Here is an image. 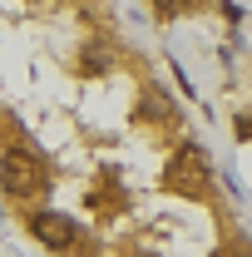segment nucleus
<instances>
[{"label":"nucleus","instance_id":"obj_1","mask_svg":"<svg viewBox=\"0 0 252 257\" xmlns=\"http://www.w3.org/2000/svg\"><path fill=\"white\" fill-rule=\"evenodd\" d=\"M35 232H40V237H45V242H50V247H64V242H69V237H74V227L64 223V218H55V213H45V218H40V223H35Z\"/></svg>","mask_w":252,"mask_h":257}]
</instances>
